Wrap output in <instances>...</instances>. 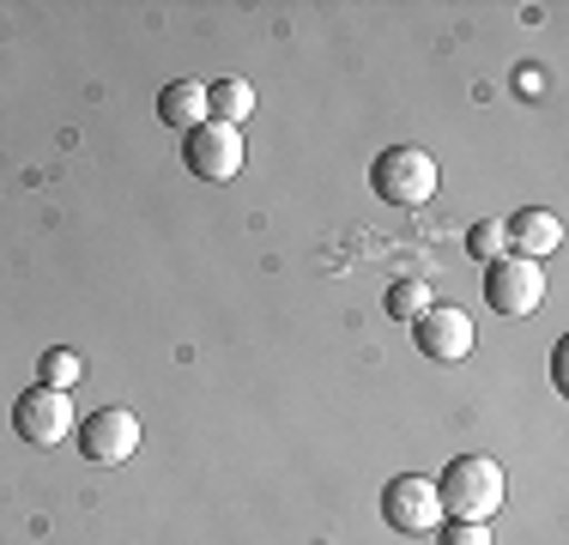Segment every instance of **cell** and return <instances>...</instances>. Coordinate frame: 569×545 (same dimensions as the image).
<instances>
[{
    "label": "cell",
    "mask_w": 569,
    "mask_h": 545,
    "mask_svg": "<svg viewBox=\"0 0 569 545\" xmlns=\"http://www.w3.org/2000/svg\"><path fill=\"white\" fill-rule=\"evenodd\" d=\"M430 485H437L442 522H491L509 497V479L491 455H455L442 467V479H430Z\"/></svg>",
    "instance_id": "obj_1"
},
{
    "label": "cell",
    "mask_w": 569,
    "mask_h": 545,
    "mask_svg": "<svg viewBox=\"0 0 569 545\" xmlns=\"http://www.w3.org/2000/svg\"><path fill=\"white\" fill-rule=\"evenodd\" d=\"M370 188L388 207H425V200H437L442 170L425 146H388V152L370 158Z\"/></svg>",
    "instance_id": "obj_2"
},
{
    "label": "cell",
    "mask_w": 569,
    "mask_h": 545,
    "mask_svg": "<svg viewBox=\"0 0 569 545\" xmlns=\"http://www.w3.org/2000/svg\"><path fill=\"white\" fill-rule=\"evenodd\" d=\"M12 430H19V443L24 448H61L67 436L79 430V418H73V400H67L61 388H24L19 400H12Z\"/></svg>",
    "instance_id": "obj_3"
},
{
    "label": "cell",
    "mask_w": 569,
    "mask_h": 545,
    "mask_svg": "<svg viewBox=\"0 0 569 545\" xmlns=\"http://www.w3.org/2000/svg\"><path fill=\"white\" fill-rule=\"evenodd\" d=\"M242 158H249V146H242V128H224V121H200L194 133H182V164L200 176V182H230V176H242Z\"/></svg>",
    "instance_id": "obj_4"
},
{
    "label": "cell",
    "mask_w": 569,
    "mask_h": 545,
    "mask_svg": "<svg viewBox=\"0 0 569 545\" xmlns=\"http://www.w3.org/2000/svg\"><path fill=\"white\" fill-rule=\"evenodd\" d=\"M485 304L497 316H533L546 304V267L521 261V255H503V261L485 267Z\"/></svg>",
    "instance_id": "obj_5"
},
{
    "label": "cell",
    "mask_w": 569,
    "mask_h": 545,
    "mask_svg": "<svg viewBox=\"0 0 569 545\" xmlns=\"http://www.w3.org/2000/svg\"><path fill=\"white\" fill-rule=\"evenodd\" d=\"M382 522L395 527L406 539H425L442 527V503H437V485L418 479V473H400V479H388L382 490Z\"/></svg>",
    "instance_id": "obj_6"
},
{
    "label": "cell",
    "mask_w": 569,
    "mask_h": 545,
    "mask_svg": "<svg viewBox=\"0 0 569 545\" xmlns=\"http://www.w3.org/2000/svg\"><path fill=\"white\" fill-rule=\"evenodd\" d=\"M73 436H79V455H86L91 467H121V460L140 448V418H133L128 406H98Z\"/></svg>",
    "instance_id": "obj_7"
},
{
    "label": "cell",
    "mask_w": 569,
    "mask_h": 545,
    "mask_svg": "<svg viewBox=\"0 0 569 545\" xmlns=\"http://www.w3.org/2000/svg\"><path fill=\"white\" fill-rule=\"evenodd\" d=\"M412 339H418V351H425V358L460 364L472 351V316H467V309H455V304H430L425 316L412 321Z\"/></svg>",
    "instance_id": "obj_8"
},
{
    "label": "cell",
    "mask_w": 569,
    "mask_h": 545,
    "mask_svg": "<svg viewBox=\"0 0 569 545\" xmlns=\"http://www.w3.org/2000/svg\"><path fill=\"white\" fill-rule=\"evenodd\" d=\"M503 237H509V255H521V261H546V255L563 249V218L551 207H521L515 218H503Z\"/></svg>",
    "instance_id": "obj_9"
},
{
    "label": "cell",
    "mask_w": 569,
    "mask_h": 545,
    "mask_svg": "<svg viewBox=\"0 0 569 545\" xmlns=\"http://www.w3.org/2000/svg\"><path fill=\"white\" fill-rule=\"evenodd\" d=\"M158 121L176 133H194L200 121H212V109H207V86L200 79H170L164 91H158Z\"/></svg>",
    "instance_id": "obj_10"
},
{
    "label": "cell",
    "mask_w": 569,
    "mask_h": 545,
    "mask_svg": "<svg viewBox=\"0 0 569 545\" xmlns=\"http://www.w3.org/2000/svg\"><path fill=\"white\" fill-rule=\"evenodd\" d=\"M207 109H212V121H224V128H242V121L254 116V86L249 79H212L207 86Z\"/></svg>",
    "instance_id": "obj_11"
},
{
    "label": "cell",
    "mask_w": 569,
    "mask_h": 545,
    "mask_svg": "<svg viewBox=\"0 0 569 545\" xmlns=\"http://www.w3.org/2000/svg\"><path fill=\"white\" fill-rule=\"evenodd\" d=\"M79 376H86V358H79L73 346H49L43 358H37V382H43V388L73 394V388H79Z\"/></svg>",
    "instance_id": "obj_12"
},
{
    "label": "cell",
    "mask_w": 569,
    "mask_h": 545,
    "mask_svg": "<svg viewBox=\"0 0 569 545\" xmlns=\"http://www.w3.org/2000/svg\"><path fill=\"white\" fill-rule=\"evenodd\" d=\"M430 304H437V297H430L425 279H395V285H388V316H395V321H418Z\"/></svg>",
    "instance_id": "obj_13"
},
{
    "label": "cell",
    "mask_w": 569,
    "mask_h": 545,
    "mask_svg": "<svg viewBox=\"0 0 569 545\" xmlns=\"http://www.w3.org/2000/svg\"><path fill=\"white\" fill-rule=\"evenodd\" d=\"M467 255L479 267H491V261H503L509 255V237H503V218H479V225L467 230Z\"/></svg>",
    "instance_id": "obj_14"
},
{
    "label": "cell",
    "mask_w": 569,
    "mask_h": 545,
    "mask_svg": "<svg viewBox=\"0 0 569 545\" xmlns=\"http://www.w3.org/2000/svg\"><path fill=\"white\" fill-rule=\"evenodd\" d=\"M437 545H491V522H442Z\"/></svg>",
    "instance_id": "obj_15"
},
{
    "label": "cell",
    "mask_w": 569,
    "mask_h": 545,
    "mask_svg": "<svg viewBox=\"0 0 569 545\" xmlns=\"http://www.w3.org/2000/svg\"><path fill=\"white\" fill-rule=\"evenodd\" d=\"M563 351H569V346H558V358H551V376H558V388L569 382V358H563Z\"/></svg>",
    "instance_id": "obj_16"
}]
</instances>
